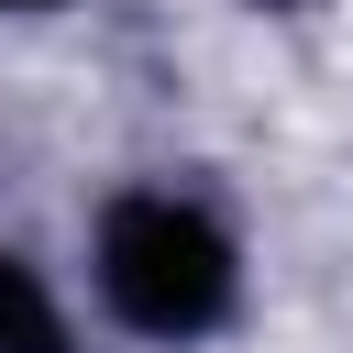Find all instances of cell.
I'll use <instances>...</instances> for the list:
<instances>
[{"instance_id":"2","label":"cell","mask_w":353,"mask_h":353,"mask_svg":"<svg viewBox=\"0 0 353 353\" xmlns=\"http://www.w3.org/2000/svg\"><path fill=\"white\" fill-rule=\"evenodd\" d=\"M0 353H66V320L22 254H0Z\"/></svg>"},{"instance_id":"3","label":"cell","mask_w":353,"mask_h":353,"mask_svg":"<svg viewBox=\"0 0 353 353\" xmlns=\"http://www.w3.org/2000/svg\"><path fill=\"white\" fill-rule=\"evenodd\" d=\"M0 11H55V0H0Z\"/></svg>"},{"instance_id":"1","label":"cell","mask_w":353,"mask_h":353,"mask_svg":"<svg viewBox=\"0 0 353 353\" xmlns=\"http://www.w3.org/2000/svg\"><path fill=\"white\" fill-rule=\"evenodd\" d=\"M232 287H243L232 232H221L199 199L132 188V199L99 210V298H110L121 331H143V342H199V331L232 320Z\"/></svg>"},{"instance_id":"4","label":"cell","mask_w":353,"mask_h":353,"mask_svg":"<svg viewBox=\"0 0 353 353\" xmlns=\"http://www.w3.org/2000/svg\"><path fill=\"white\" fill-rule=\"evenodd\" d=\"M265 11H298V0H265Z\"/></svg>"}]
</instances>
